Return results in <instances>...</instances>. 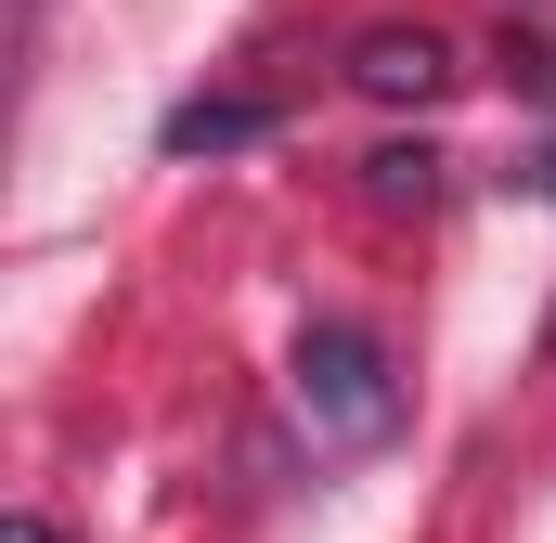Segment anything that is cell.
<instances>
[{"instance_id":"4","label":"cell","mask_w":556,"mask_h":543,"mask_svg":"<svg viewBox=\"0 0 556 543\" xmlns=\"http://www.w3.org/2000/svg\"><path fill=\"white\" fill-rule=\"evenodd\" d=\"M207 142H260V104H181L168 117V155H207Z\"/></svg>"},{"instance_id":"5","label":"cell","mask_w":556,"mask_h":543,"mask_svg":"<svg viewBox=\"0 0 556 543\" xmlns=\"http://www.w3.org/2000/svg\"><path fill=\"white\" fill-rule=\"evenodd\" d=\"M13 543H52V531H39V518H13Z\"/></svg>"},{"instance_id":"1","label":"cell","mask_w":556,"mask_h":543,"mask_svg":"<svg viewBox=\"0 0 556 543\" xmlns=\"http://www.w3.org/2000/svg\"><path fill=\"white\" fill-rule=\"evenodd\" d=\"M298 414H311L324 453H376V440L402 427V376H389V350H376L363 324H311V337H298Z\"/></svg>"},{"instance_id":"2","label":"cell","mask_w":556,"mask_h":543,"mask_svg":"<svg viewBox=\"0 0 556 543\" xmlns=\"http://www.w3.org/2000/svg\"><path fill=\"white\" fill-rule=\"evenodd\" d=\"M440 78H453V52L427 26H363L350 39V91H376V104H427Z\"/></svg>"},{"instance_id":"6","label":"cell","mask_w":556,"mask_h":543,"mask_svg":"<svg viewBox=\"0 0 556 543\" xmlns=\"http://www.w3.org/2000/svg\"><path fill=\"white\" fill-rule=\"evenodd\" d=\"M544 194H556V168H544Z\"/></svg>"},{"instance_id":"3","label":"cell","mask_w":556,"mask_h":543,"mask_svg":"<svg viewBox=\"0 0 556 543\" xmlns=\"http://www.w3.org/2000/svg\"><path fill=\"white\" fill-rule=\"evenodd\" d=\"M363 194H376V207H427V194H440V155H427V142H389V155H363Z\"/></svg>"}]
</instances>
